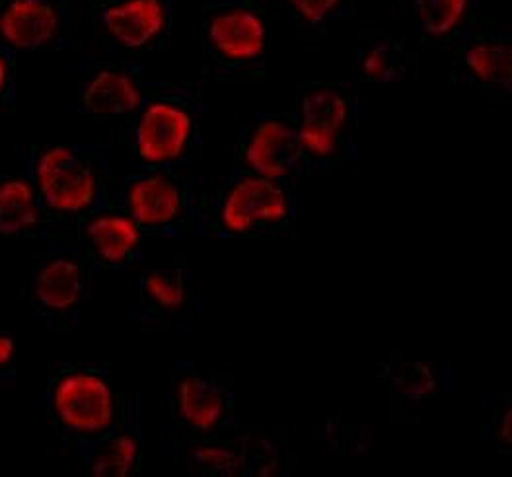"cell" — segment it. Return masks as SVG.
<instances>
[{"label":"cell","instance_id":"cell-1","mask_svg":"<svg viewBox=\"0 0 512 477\" xmlns=\"http://www.w3.org/2000/svg\"><path fill=\"white\" fill-rule=\"evenodd\" d=\"M20 172L34 184L47 219L113 209L108 148L88 143H34L16 148Z\"/></svg>","mask_w":512,"mask_h":477},{"label":"cell","instance_id":"cell-2","mask_svg":"<svg viewBox=\"0 0 512 477\" xmlns=\"http://www.w3.org/2000/svg\"><path fill=\"white\" fill-rule=\"evenodd\" d=\"M296 221L294 180L230 170L219 185L201 189L195 230L222 240H257L291 234Z\"/></svg>","mask_w":512,"mask_h":477},{"label":"cell","instance_id":"cell-3","mask_svg":"<svg viewBox=\"0 0 512 477\" xmlns=\"http://www.w3.org/2000/svg\"><path fill=\"white\" fill-rule=\"evenodd\" d=\"M125 402L127 396L104 367L65 363L45 384L47 419L80 456L110 435L125 413Z\"/></svg>","mask_w":512,"mask_h":477},{"label":"cell","instance_id":"cell-4","mask_svg":"<svg viewBox=\"0 0 512 477\" xmlns=\"http://www.w3.org/2000/svg\"><path fill=\"white\" fill-rule=\"evenodd\" d=\"M201 82L174 84L127 117V143L143 168L185 170L201 147Z\"/></svg>","mask_w":512,"mask_h":477},{"label":"cell","instance_id":"cell-5","mask_svg":"<svg viewBox=\"0 0 512 477\" xmlns=\"http://www.w3.org/2000/svg\"><path fill=\"white\" fill-rule=\"evenodd\" d=\"M300 141L314 172H343L361 154V102L337 80H306L294 92Z\"/></svg>","mask_w":512,"mask_h":477},{"label":"cell","instance_id":"cell-6","mask_svg":"<svg viewBox=\"0 0 512 477\" xmlns=\"http://www.w3.org/2000/svg\"><path fill=\"white\" fill-rule=\"evenodd\" d=\"M201 45L217 73L252 80L265 71L267 16L257 0H203Z\"/></svg>","mask_w":512,"mask_h":477},{"label":"cell","instance_id":"cell-7","mask_svg":"<svg viewBox=\"0 0 512 477\" xmlns=\"http://www.w3.org/2000/svg\"><path fill=\"white\" fill-rule=\"evenodd\" d=\"M201 189L203 184L183 170L141 166L117 180L113 201L145 234L178 236L197 226Z\"/></svg>","mask_w":512,"mask_h":477},{"label":"cell","instance_id":"cell-8","mask_svg":"<svg viewBox=\"0 0 512 477\" xmlns=\"http://www.w3.org/2000/svg\"><path fill=\"white\" fill-rule=\"evenodd\" d=\"M53 236H73V240L45 242L78 246L90 267L115 271L125 269L139 259L145 230L129 215L113 207L73 219H45L32 238L43 240Z\"/></svg>","mask_w":512,"mask_h":477},{"label":"cell","instance_id":"cell-9","mask_svg":"<svg viewBox=\"0 0 512 477\" xmlns=\"http://www.w3.org/2000/svg\"><path fill=\"white\" fill-rule=\"evenodd\" d=\"M439 51L450 55L454 78L474 86L485 98L511 102L512 32L509 26L476 18L440 45Z\"/></svg>","mask_w":512,"mask_h":477},{"label":"cell","instance_id":"cell-10","mask_svg":"<svg viewBox=\"0 0 512 477\" xmlns=\"http://www.w3.org/2000/svg\"><path fill=\"white\" fill-rule=\"evenodd\" d=\"M232 170L267 178H306L316 174L302 147L294 111H259L242 129Z\"/></svg>","mask_w":512,"mask_h":477},{"label":"cell","instance_id":"cell-11","mask_svg":"<svg viewBox=\"0 0 512 477\" xmlns=\"http://www.w3.org/2000/svg\"><path fill=\"white\" fill-rule=\"evenodd\" d=\"M174 14L176 0H92L88 24L111 51L162 53L172 43Z\"/></svg>","mask_w":512,"mask_h":477},{"label":"cell","instance_id":"cell-12","mask_svg":"<svg viewBox=\"0 0 512 477\" xmlns=\"http://www.w3.org/2000/svg\"><path fill=\"white\" fill-rule=\"evenodd\" d=\"M78 76V113L96 121L129 117L152 96L174 86L166 80L148 78L141 63L127 57L84 61Z\"/></svg>","mask_w":512,"mask_h":477},{"label":"cell","instance_id":"cell-13","mask_svg":"<svg viewBox=\"0 0 512 477\" xmlns=\"http://www.w3.org/2000/svg\"><path fill=\"white\" fill-rule=\"evenodd\" d=\"M53 246L34 256L24 271L22 293L49 330H65L86 296L90 265L78 250Z\"/></svg>","mask_w":512,"mask_h":477},{"label":"cell","instance_id":"cell-14","mask_svg":"<svg viewBox=\"0 0 512 477\" xmlns=\"http://www.w3.org/2000/svg\"><path fill=\"white\" fill-rule=\"evenodd\" d=\"M172 421L176 442L236 427L232 384L211 370L182 363L172 372Z\"/></svg>","mask_w":512,"mask_h":477},{"label":"cell","instance_id":"cell-15","mask_svg":"<svg viewBox=\"0 0 512 477\" xmlns=\"http://www.w3.org/2000/svg\"><path fill=\"white\" fill-rule=\"evenodd\" d=\"M191 474L203 477L275 476L279 472V448L261 435L232 427L215 435L176 442Z\"/></svg>","mask_w":512,"mask_h":477},{"label":"cell","instance_id":"cell-16","mask_svg":"<svg viewBox=\"0 0 512 477\" xmlns=\"http://www.w3.org/2000/svg\"><path fill=\"white\" fill-rule=\"evenodd\" d=\"M73 32L69 0H2L0 43L14 51H67Z\"/></svg>","mask_w":512,"mask_h":477},{"label":"cell","instance_id":"cell-17","mask_svg":"<svg viewBox=\"0 0 512 477\" xmlns=\"http://www.w3.org/2000/svg\"><path fill=\"white\" fill-rule=\"evenodd\" d=\"M139 298L147 320L187 328L195 312V289L185 265L152 267L139 279Z\"/></svg>","mask_w":512,"mask_h":477},{"label":"cell","instance_id":"cell-18","mask_svg":"<svg viewBox=\"0 0 512 477\" xmlns=\"http://www.w3.org/2000/svg\"><path fill=\"white\" fill-rule=\"evenodd\" d=\"M84 466L96 477H133L143 466L139 396H127L125 413L104 441L82 454Z\"/></svg>","mask_w":512,"mask_h":477},{"label":"cell","instance_id":"cell-19","mask_svg":"<svg viewBox=\"0 0 512 477\" xmlns=\"http://www.w3.org/2000/svg\"><path fill=\"white\" fill-rule=\"evenodd\" d=\"M417 63L402 37L386 30H372L361 39L357 53L359 82L390 84L400 82Z\"/></svg>","mask_w":512,"mask_h":477},{"label":"cell","instance_id":"cell-20","mask_svg":"<svg viewBox=\"0 0 512 477\" xmlns=\"http://www.w3.org/2000/svg\"><path fill=\"white\" fill-rule=\"evenodd\" d=\"M47 219L34 184L22 174H0V236L32 238Z\"/></svg>","mask_w":512,"mask_h":477},{"label":"cell","instance_id":"cell-21","mask_svg":"<svg viewBox=\"0 0 512 477\" xmlns=\"http://www.w3.org/2000/svg\"><path fill=\"white\" fill-rule=\"evenodd\" d=\"M481 0H411L423 41L435 49L477 18Z\"/></svg>","mask_w":512,"mask_h":477},{"label":"cell","instance_id":"cell-22","mask_svg":"<svg viewBox=\"0 0 512 477\" xmlns=\"http://www.w3.org/2000/svg\"><path fill=\"white\" fill-rule=\"evenodd\" d=\"M300 34L322 36L351 18L357 0H271Z\"/></svg>","mask_w":512,"mask_h":477},{"label":"cell","instance_id":"cell-23","mask_svg":"<svg viewBox=\"0 0 512 477\" xmlns=\"http://www.w3.org/2000/svg\"><path fill=\"white\" fill-rule=\"evenodd\" d=\"M388 376L392 386L407 400L427 402L437 396V376L433 368L421 361L394 363L388 370Z\"/></svg>","mask_w":512,"mask_h":477},{"label":"cell","instance_id":"cell-24","mask_svg":"<svg viewBox=\"0 0 512 477\" xmlns=\"http://www.w3.org/2000/svg\"><path fill=\"white\" fill-rule=\"evenodd\" d=\"M16 51L0 43V110L12 108L18 100Z\"/></svg>","mask_w":512,"mask_h":477},{"label":"cell","instance_id":"cell-25","mask_svg":"<svg viewBox=\"0 0 512 477\" xmlns=\"http://www.w3.org/2000/svg\"><path fill=\"white\" fill-rule=\"evenodd\" d=\"M511 427V400H509V402L505 404L503 413L499 411V417H497V413L493 415V429H495L493 437L497 439L499 444H503V446H505V450H507V452H511Z\"/></svg>","mask_w":512,"mask_h":477},{"label":"cell","instance_id":"cell-26","mask_svg":"<svg viewBox=\"0 0 512 477\" xmlns=\"http://www.w3.org/2000/svg\"><path fill=\"white\" fill-rule=\"evenodd\" d=\"M16 339L12 333L0 330V372H6L14 361Z\"/></svg>","mask_w":512,"mask_h":477},{"label":"cell","instance_id":"cell-27","mask_svg":"<svg viewBox=\"0 0 512 477\" xmlns=\"http://www.w3.org/2000/svg\"><path fill=\"white\" fill-rule=\"evenodd\" d=\"M0 4H2V0H0Z\"/></svg>","mask_w":512,"mask_h":477}]
</instances>
